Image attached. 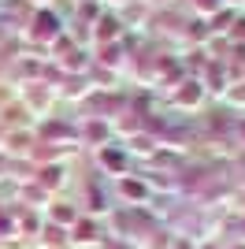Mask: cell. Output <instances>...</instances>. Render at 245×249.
Instances as JSON below:
<instances>
[{
  "label": "cell",
  "instance_id": "cell-1",
  "mask_svg": "<svg viewBox=\"0 0 245 249\" xmlns=\"http://www.w3.org/2000/svg\"><path fill=\"white\" fill-rule=\"evenodd\" d=\"M34 34H37V37H56V34H60V19H56L52 11L34 15Z\"/></svg>",
  "mask_w": 245,
  "mask_h": 249
}]
</instances>
